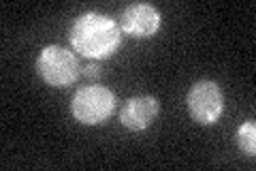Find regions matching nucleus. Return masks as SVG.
I'll list each match as a JSON object with an SVG mask.
<instances>
[{
	"instance_id": "obj_1",
	"label": "nucleus",
	"mask_w": 256,
	"mask_h": 171,
	"mask_svg": "<svg viewBox=\"0 0 256 171\" xmlns=\"http://www.w3.org/2000/svg\"><path fill=\"white\" fill-rule=\"evenodd\" d=\"M68 41L73 50L84 58L105 60L118 52L122 43V30L109 15L88 11L79 15L70 26Z\"/></svg>"
},
{
	"instance_id": "obj_2",
	"label": "nucleus",
	"mask_w": 256,
	"mask_h": 171,
	"mask_svg": "<svg viewBox=\"0 0 256 171\" xmlns=\"http://www.w3.org/2000/svg\"><path fill=\"white\" fill-rule=\"evenodd\" d=\"M116 94L102 86H84L70 99V113L84 126H98L111 118Z\"/></svg>"
},
{
	"instance_id": "obj_3",
	"label": "nucleus",
	"mask_w": 256,
	"mask_h": 171,
	"mask_svg": "<svg viewBox=\"0 0 256 171\" xmlns=\"http://www.w3.org/2000/svg\"><path fill=\"white\" fill-rule=\"evenodd\" d=\"M36 75L52 88H68L79 77V62L73 52L60 45H47L36 58Z\"/></svg>"
},
{
	"instance_id": "obj_4",
	"label": "nucleus",
	"mask_w": 256,
	"mask_h": 171,
	"mask_svg": "<svg viewBox=\"0 0 256 171\" xmlns=\"http://www.w3.org/2000/svg\"><path fill=\"white\" fill-rule=\"evenodd\" d=\"M188 113L196 124H216L224 109V94L214 79H198L192 84L186 96Z\"/></svg>"
},
{
	"instance_id": "obj_5",
	"label": "nucleus",
	"mask_w": 256,
	"mask_h": 171,
	"mask_svg": "<svg viewBox=\"0 0 256 171\" xmlns=\"http://www.w3.org/2000/svg\"><path fill=\"white\" fill-rule=\"evenodd\" d=\"M162 15L154 5L134 3L128 5L120 15V30L132 39H150L160 30Z\"/></svg>"
},
{
	"instance_id": "obj_6",
	"label": "nucleus",
	"mask_w": 256,
	"mask_h": 171,
	"mask_svg": "<svg viewBox=\"0 0 256 171\" xmlns=\"http://www.w3.org/2000/svg\"><path fill=\"white\" fill-rule=\"evenodd\" d=\"M158 111H160V105L154 96L150 94L132 96L120 109V124L130 133H141L154 124Z\"/></svg>"
},
{
	"instance_id": "obj_7",
	"label": "nucleus",
	"mask_w": 256,
	"mask_h": 171,
	"mask_svg": "<svg viewBox=\"0 0 256 171\" xmlns=\"http://www.w3.org/2000/svg\"><path fill=\"white\" fill-rule=\"evenodd\" d=\"M237 145L242 148L244 154L254 156L256 154V122L248 120L237 128Z\"/></svg>"
},
{
	"instance_id": "obj_8",
	"label": "nucleus",
	"mask_w": 256,
	"mask_h": 171,
	"mask_svg": "<svg viewBox=\"0 0 256 171\" xmlns=\"http://www.w3.org/2000/svg\"><path fill=\"white\" fill-rule=\"evenodd\" d=\"M84 69H86V71H84V75H86V77H90V79L100 75V67H98L96 62H94V64H88V67H84Z\"/></svg>"
}]
</instances>
